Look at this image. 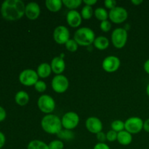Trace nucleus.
Wrapping results in <instances>:
<instances>
[{
    "label": "nucleus",
    "mask_w": 149,
    "mask_h": 149,
    "mask_svg": "<svg viewBox=\"0 0 149 149\" xmlns=\"http://www.w3.org/2000/svg\"><path fill=\"white\" fill-rule=\"evenodd\" d=\"M26 5L21 0H5L0 8V13L7 20H17L25 15Z\"/></svg>",
    "instance_id": "obj_1"
},
{
    "label": "nucleus",
    "mask_w": 149,
    "mask_h": 149,
    "mask_svg": "<svg viewBox=\"0 0 149 149\" xmlns=\"http://www.w3.org/2000/svg\"><path fill=\"white\" fill-rule=\"evenodd\" d=\"M42 129L49 134H58L62 130L61 119L55 114H47L44 116L41 122Z\"/></svg>",
    "instance_id": "obj_2"
},
{
    "label": "nucleus",
    "mask_w": 149,
    "mask_h": 149,
    "mask_svg": "<svg viewBox=\"0 0 149 149\" xmlns=\"http://www.w3.org/2000/svg\"><path fill=\"white\" fill-rule=\"evenodd\" d=\"M74 39L81 46H90L94 42L95 35L93 29L88 27H82L76 31Z\"/></svg>",
    "instance_id": "obj_3"
},
{
    "label": "nucleus",
    "mask_w": 149,
    "mask_h": 149,
    "mask_svg": "<svg viewBox=\"0 0 149 149\" xmlns=\"http://www.w3.org/2000/svg\"><path fill=\"white\" fill-rule=\"evenodd\" d=\"M127 31L123 28L114 29L111 33V42L117 49H122L125 46L127 41Z\"/></svg>",
    "instance_id": "obj_4"
},
{
    "label": "nucleus",
    "mask_w": 149,
    "mask_h": 149,
    "mask_svg": "<svg viewBox=\"0 0 149 149\" xmlns=\"http://www.w3.org/2000/svg\"><path fill=\"white\" fill-rule=\"evenodd\" d=\"M37 106L41 111L50 114L55 109V102L51 96L42 95L38 99Z\"/></svg>",
    "instance_id": "obj_5"
},
{
    "label": "nucleus",
    "mask_w": 149,
    "mask_h": 149,
    "mask_svg": "<svg viewBox=\"0 0 149 149\" xmlns=\"http://www.w3.org/2000/svg\"><path fill=\"white\" fill-rule=\"evenodd\" d=\"M144 122L142 119L132 116L127 119L125 122V129L130 134H137L143 129Z\"/></svg>",
    "instance_id": "obj_6"
},
{
    "label": "nucleus",
    "mask_w": 149,
    "mask_h": 149,
    "mask_svg": "<svg viewBox=\"0 0 149 149\" xmlns=\"http://www.w3.org/2000/svg\"><path fill=\"white\" fill-rule=\"evenodd\" d=\"M19 81L23 85L33 86L39 81V76L34 70L25 69L19 75Z\"/></svg>",
    "instance_id": "obj_7"
},
{
    "label": "nucleus",
    "mask_w": 149,
    "mask_h": 149,
    "mask_svg": "<svg viewBox=\"0 0 149 149\" xmlns=\"http://www.w3.org/2000/svg\"><path fill=\"white\" fill-rule=\"evenodd\" d=\"M51 85L54 91L57 93H63L68 90L69 87V81L66 77L60 74L53 77Z\"/></svg>",
    "instance_id": "obj_8"
},
{
    "label": "nucleus",
    "mask_w": 149,
    "mask_h": 149,
    "mask_svg": "<svg viewBox=\"0 0 149 149\" xmlns=\"http://www.w3.org/2000/svg\"><path fill=\"white\" fill-rule=\"evenodd\" d=\"M62 125L65 130H72L77 127L79 122V116L75 112H67L61 119Z\"/></svg>",
    "instance_id": "obj_9"
},
{
    "label": "nucleus",
    "mask_w": 149,
    "mask_h": 149,
    "mask_svg": "<svg viewBox=\"0 0 149 149\" xmlns=\"http://www.w3.org/2000/svg\"><path fill=\"white\" fill-rule=\"evenodd\" d=\"M109 17L113 23L119 24L127 19L128 13L126 9L122 7H116L110 10L109 13Z\"/></svg>",
    "instance_id": "obj_10"
},
{
    "label": "nucleus",
    "mask_w": 149,
    "mask_h": 149,
    "mask_svg": "<svg viewBox=\"0 0 149 149\" xmlns=\"http://www.w3.org/2000/svg\"><path fill=\"white\" fill-rule=\"evenodd\" d=\"M53 38L55 42L59 45L65 44L70 39L69 30L64 26H58L54 30Z\"/></svg>",
    "instance_id": "obj_11"
},
{
    "label": "nucleus",
    "mask_w": 149,
    "mask_h": 149,
    "mask_svg": "<svg viewBox=\"0 0 149 149\" xmlns=\"http://www.w3.org/2000/svg\"><path fill=\"white\" fill-rule=\"evenodd\" d=\"M120 66V60L113 55L108 56L103 60L102 67L103 70L108 73H113L117 71Z\"/></svg>",
    "instance_id": "obj_12"
},
{
    "label": "nucleus",
    "mask_w": 149,
    "mask_h": 149,
    "mask_svg": "<svg viewBox=\"0 0 149 149\" xmlns=\"http://www.w3.org/2000/svg\"><path fill=\"white\" fill-rule=\"evenodd\" d=\"M85 126L89 132L94 134H97L98 132H102L103 130V123L98 118L95 116L89 117L86 120Z\"/></svg>",
    "instance_id": "obj_13"
},
{
    "label": "nucleus",
    "mask_w": 149,
    "mask_h": 149,
    "mask_svg": "<svg viewBox=\"0 0 149 149\" xmlns=\"http://www.w3.org/2000/svg\"><path fill=\"white\" fill-rule=\"evenodd\" d=\"M40 7L36 2H29L26 5L25 15L29 20H36L40 15Z\"/></svg>",
    "instance_id": "obj_14"
},
{
    "label": "nucleus",
    "mask_w": 149,
    "mask_h": 149,
    "mask_svg": "<svg viewBox=\"0 0 149 149\" xmlns=\"http://www.w3.org/2000/svg\"><path fill=\"white\" fill-rule=\"evenodd\" d=\"M66 20L71 27L77 28L81 25L82 17L81 14L77 10H70L66 15Z\"/></svg>",
    "instance_id": "obj_15"
},
{
    "label": "nucleus",
    "mask_w": 149,
    "mask_h": 149,
    "mask_svg": "<svg viewBox=\"0 0 149 149\" xmlns=\"http://www.w3.org/2000/svg\"><path fill=\"white\" fill-rule=\"evenodd\" d=\"M51 68L52 71L57 75H60L64 71L65 68V63L63 58H61V56L55 57L51 61Z\"/></svg>",
    "instance_id": "obj_16"
},
{
    "label": "nucleus",
    "mask_w": 149,
    "mask_h": 149,
    "mask_svg": "<svg viewBox=\"0 0 149 149\" xmlns=\"http://www.w3.org/2000/svg\"><path fill=\"white\" fill-rule=\"evenodd\" d=\"M52 72V68H51L50 64L47 63H42L38 66L37 73L38 76L40 78H47L49 77Z\"/></svg>",
    "instance_id": "obj_17"
},
{
    "label": "nucleus",
    "mask_w": 149,
    "mask_h": 149,
    "mask_svg": "<svg viewBox=\"0 0 149 149\" xmlns=\"http://www.w3.org/2000/svg\"><path fill=\"white\" fill-rule=\"evenodd\" d=\"M117 141L122 146L130 145L132 141V134L126 130L121 131L117 134Z\"/></svg>",
    "instance_id": "obj_18"
},
{
    "label": "nucleus",
    "mask_w": 149,
    "mask_h": 149,
    "mask_svg": "<svg viewBox=\"0 0 149 149\" xmlns=\"http://www.w3.org/2000/svg\"><path fill=\"white\" fill-rule=\"evenodd\" d=\"M15 100L17 105L20 106H24L29 103V95L26 91L20 90V91L17 92L15 95Z\"/></svg>",
    "instance_id": "obj_19"
},
{
    "label": "nucleus",
    "mask_w": 149,
    "mask_h": 149,
    "mask_svg": "<svg viewBox=\"0 0 149 149\" xmlns=\"http://www.w3.org/2000/svg\"><path fill=\"white\" fill-rule=\"evenodd\" d=\"M46 7L49 11L57 13L59 11L63 6V1L61 0H47L45 1Z\"/></svg>",
    "instance_id": "obj_20"
},
{
    "label": "nucleus",
    "mask_w": 149,
    "mask_h": 149,
    "mask_svg": "<svg viewBox=\"0 0 149 149\" xmlns=\"http://www.w3.org/2000/svg\"><path fill=\"white\" fill-rule=\"evenodd\" d=\"M93 44H94V46L95 48L100 49V50H103V49H106L109 47V40L105 36H100L95 38Z\"/></svg>",
    "instance_id": "obj_21"
},
{
    "label": "nucleus",
    "mask_w": 149,
    "mask_h": 149,
    "mask_svg": "<svg viewBox=\"0 0 149 149\" xmlns=\"http://www.w3.org/2000/svg\"><path fill=\"white\" fill-rule=\"evenodd\" d=\"M27 149H49V146L43 141H41L39 140H34L29 143Z\"/></svg>",
    "instance_id": "obj_22"
},
{
    "label": "nucleus",
    "mask_w": 149,
    "mask_h": 149,
    "mask_svg": "<svg viewBox=\"0 0 149 149\" xmlns=\"http://www.w3.org/2000/svg\"><path fill=\"white\" fill-rule=\"evenodd\" d=\"M94 15L96 18L101 22L106 20L109 18V13L106 11V10H105L103 7H98L96 9L94 12Z\"/></svg>",
    "instance_id": "obj_23"
},
{
    "label": "nucleus",
    "mask_w": 149,
    "mask_h": 149,
    "mask_svg": "<svg viewBox=\"0 0 149 149\" xmlns=\"http://www.w3.org/2000/svg\"><path fill=\"white\" fill-rule=\"evenodd\" d=\"M58 138L61 140H65V141H71L74 138V132L71 130H61L58 134H57Z\"/></svg>",
    "instance_id": "obj_24"
},
{
    "label": "nucleus",
    "mask_w": 149,
    "mask_h": 149,
    "mask_svg": "<svg viewBox=\"0 0 149 149\" xmlns=\"http://www.w3.org/2000/svg\"><path fill=\"white\" fill-rule=\"evenodd\" d=\"M94 14V11L91 6L85 5L82 7L81 11V17L85 20H89L92 17V16Z\"/></svg>",
    "instance_id": "obj_25"
},
{
    "label": "nucleus",
    "mask_w": 149,
    "mask_h": 149,
    "mask_svg": "<svg viewBox=\"0 0 149 149\" xmlns=\"http://www.w3.org/2000/svg\"><path fill=\"white\" fill-rule=\"evenodd\" d=\"M81 0H63V4L68 9L74 10L76 8H78L81 4Z\"/></svg>",
    "instance_id": "obj_26"
},
{
    "label": "nucleus",
    "mask_w": 149,
    "mask_h": 149,
    "mask_svg": "<svg viewBox=\"0 0 149 149\" xmlns=\"http://www.w3.org/2000/svg\"><path fill=\"white\" fill-rule=\"evenodd\" d=\"M111 127L112 128V130L119 132L121 131H123L125 129V122L121 120H115L112 122Z\"/></svg>",
    "instance_id": "obj_27"
},
{
    "label": "nucleus",
    "mask_w": 149,
    "mask_h": 149,
    "mask_svg": "<svg viewBox=\"0 0 149 149\" xmlns=\"http://www.w3.org/2000/svg\"><path fill=\"white\" fill-rule=\"evenodd\" d=\"M65 45V48H66L67 50H68L69 52H76V51L77 50V49H78L79 45L74 39H69Z\"/></svg>",
    "instance_id": "obj_28"
},
{
    "label": "nucleus",
    "mask_w": 149,
    "mask_h": 149,
    "mask_svg": "<svg viewBox=\"0 0 149 149\" xmlns=\"http://www.w3.org/2000/svg\"><path fill=\"white\" fill-rule=\"evenodd\" d=\"M48 146H49V149H63L64 144L63 141L60 140H55V141H51Z\"/></svg>",
    "instance_id": "obj_29"
},
{
    "label": "nucleus",
    "mask_w": 149,
    "mask_h": 149,
    "mask_svg": "<svg viewBox=\"0 0 149 149\" xmlns=\"http://www.w3.org/2000/svg\"><path fill=\"white\" fill-rule=\"evenodd\" d=\"M34 88L39 93H44L47 90V84L45 81H42V80H39L34 84Z\"/></svg>",
    "instance_id": "obj_30"
},
{
    "label": "nucleus",
    "mask_w": 149,
    "mask_h": 149,
    "mask_svg": "<svg viewBox=\"0 0 149 149\" xmlns=\"http://www.w3.org/2000/svg\"><path fill=\"white\" fill-rule=\"evenodd\" d=\"M117 132L111 130L106 133V139L109 142H114L117 140Z\"/></svg>",
    "instance_id": "obj_31"
},
{
    "label": "nucleus",
    "mask_w": 149,
    "mask_h": 149,
    "mask_svg": "<svg viewBox=\"0 0 149 149\" xmlns=\"http://www.w3.org/2000/svg\"><path fill=\"white\" fill-rule=\"evenodd\" d=\"M100 29L102 30V31L108 32L111 30V24L110 21L106 20H104V21H102L101 23H100Z\"/></svg>",
    "instance_id": "obj_32"
},
{
    "label": "nucleus",
    "mask_w": 149,
    "mask_h": 149,
    "mask_svg": "<svg viewBox=\"0 0 149 149\" xmlns=\"http://www.w3.org/2000/svg\"><path fill=\"white\" fill-rule=\"evenodd\" d=\"M104 4L107 8L112 10L116 7V1L115 0H106L104 1Z\"/></svg>",
    "instance_id": "obj_33"
},
{
    "label": "nucleus",
    "mask_w": 149,
    "mask_h": 149,
    "mask_svg": "<svg viewBox=\"0 0 149 149\" xmlns=\"http://www.w3.org/2000/svg\"><path fill=\"white\" fill-rule=\"evenodd\" d=\"M96 138H97V141L100 143H104L105 141H107V139H106V134L103 132H100L97 134H96Z\"/></svg>",
    "instance_id": "obj_34"
},
{
    "label": "nucleus",
    "mask_w": 149,
    "mask_h": 149,
    "mask_svg": "<svg viewBox=\"0 0 149 149\" xmlns=\"http://www.w3.org/2000/svg\"><path fill=\"white\" fill-rule=\"evenodd\" d=\"M93 149H111L110 147L105 143H98L94 146Z\"/></svg>",
    "instance_id": "obj_35"
},
{
    "label": "nucleus",
    "mask_w": 149,
    "mask_h": 149,
    "mask_svg": "<svg viewBox=\"0 0 149 149\" xmlns=\"http://www.w3.org/2000/svg\"><path fill=\"white\" fill-rule=\"evenodd\" d=\"M6 116H7V112L5 109L0 106V122H3L6 119Z\"/></svg>",
    "instance_id": "obj_36"
},
{
    "label": "nucleus",
    "mask_w": 149,
    "mask_h": 149,
    "mask_svg": "<svg viewBox=\"0 0 149 149\" xmlns=\"http://www.w3.org/2000/svg\"><path fill=\"white\" fill-rule=\"evenodd\" d=\"M5 142H6L5 135H4V134L2 132L0 131V149L4 146V144H5Z\"/></svg>",
    "instance_id": "obj_37"
},
{
    "label": "nucleus",
    "mask_w": 149,
    "mask_h": 149,
    "mask_svg": "<svg viewBox=\"0 0 149 149\" xmlns=\"http://www.w3.org/2000/svg\"><path fill=\"white\" fill-rule=\"evenodd\" d=\"M83 1H84V3L85 4V5L91 6V7L97 3V1H96V0H84Z\"/></svg>",
    "instance_id": "obj_38"
},
{
    "label": "nucleus",
    "mask_w": 149,
    "mask_h": 149,
    "mask_svg": "<svg viewBox=\"0 0 149 149\" xmlns=\"http://www.w3.org/2000/svg\"><path fill=\"white\" fill-rule=\"evenodd\" d=\"M143 130L146 132H149V119H146L143 124Z\"/></svg>",
    "instance_id": "obj_39"
},
{
    "label": "nucleus",
    "mask_w": 149,
    "mask_h": 149,
    "mask_svg": "<svg viewBox=\"0 0 149 149\" xmlns=\"http://www.w3.org/2000/svg\"><path fill=\"white\" fill-rule=\"evenodd\" d=\"M143 68L144 70H145L146 72L148 74H149V59L147 60V61L144 63Z\"/></svg>",
    "instance_id": "obj_40"
},
{
    "label": "nucleus",
    "mask_w": 149,
    "mask_h": 149,
    "mask_svg": "<svg viewBox=\"0 0 149 149\" xmlns=\"http://www.w3.org/2000/svg\"><path fill=\"white\" fill-rule=\"evenodd\" d=\"M131 3L133 4L134 5H139L141 3H143V0H132L131 1Z\"/></svg>",
    "instance_id": "obj_41"
},
{
    "label": "nucleus",
    "mask_w": 149,
    "mask_h": 149,
    "mask_svg": "<svg viewBox=\"0 0 149 149\" xmlns=\"http://www.w3.org/2000/svg\"><path fill=\"white\" fill-rule=\"evenodd\" d=\"M146 93L147 95L149 96V83L148 84V85H147L146 87Z\"/></svg>",
    "instance_id": "obj_42"
}]
</instances>
